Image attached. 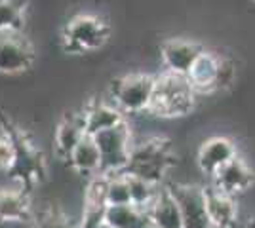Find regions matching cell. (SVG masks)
I'll use <instances>...</instances> for the list:
<instances>
[{"label":"cell","instance_id":"cell-1","mask_svg":"<svg viewBox=\"0 0 255 228\" xmlns=\"http://www.w3.org/2000/svg\"><path fill=\"white\" fill-rule=\"evenodd\" d=\"M194 97H196V91L192 89L187 76L164 73L156 78L149 112L164 118L185 116L194 107Z\"/></svg>","mask_w":255,"mask_h":228},{"label":"cell","instance_id":"cell-2","mask_svg":"<svg viewBox=\"0 0 255 228\" xmlns=\"http://www.w3.org/2000/svg\"><path fill=\"white\" fill-rule=\"evenodd\" d=\"M171 163H173V154H171L170 143L156 137V139L133 145L129 163H128L124 173L147 179L160 186L166 171L171 167Z\"/></svg>","mask_w":255,"mask_h":228},{"label":"cell","instance_id":"cell-3","mask_svg":"<svg viewBox=\"0 0 255 228\" xmlns=\"http://www.w3.org/2000/svg\"><path fill=\"white\" fill-rule=\"evenodd\" d=\"M97 149L101 154V175L124 173L131 156V130L129 124L122 122L111 130H105L94 135Z\"/></svg>","mask_w":255,"mask_h":228},{"label":"cell","instance_id":"cell-4","mask_svg":"<svg viewBox=\"0 0 255 228\" xmlns=\"http://www.w3.org/2000/svg\"><path fill=\"white\" fill-rule=\"evenodd\" d=\"M156 78L145 73H131L113 84V103L124 114H139L150 109Z\"/></svg>","mask_w":255,"mask_h":228},{"label":"cell","instance_id":"cell-5","mask_svg":"<svg viewBox=\"0 0 255 228\" xmlns=\"http://www.w3.org/2000/svg\"><path fill=\"white\" fill-rule=\"evenodd\" d=\"M109 38V25L105 19L82 13L67 23L63 31V48L69 54H86L99 50Z\"/></svg>","mask_w":255,"mask_h":228},{"label":"cell","instance_id":"cell-6","mask_svg":"<svg viewBox=\"0 0 255 228\" xmlns=\"http://www.w3.org/2000/svg\"><path fill=\"white\" fill-rule=\"evenodd\" d=\"M175 194L183 215V228H212L206 211L204 186L196 185H173L170 186Z\"/></svg>","mask_w":255,"mask_h":228},{"label":"cell","instance_id":"cell-7","mask_svg":"<svg viewBox=\"0 0 255 228\" xmlns=\"http://www.w3.org/2000/svg\"><path fill=\"white\" fill-rule=\"evenodd\" d=\"M202 54L204 48L200 44L192 42V40H183V38H170L160 48V57L168 69V73L179 76H189L191 69Z\"/></svg>","mask_w":255,"mask_h":228},{"label":"cell","instance_id":"cell-8","mask_svg":"<svg viewBox=\"0 0 255 228\" xmlns=\"http://www.w3.org/2000/svg\"><path fill=\"white\" fill-rule=\"evenodd\" d=\"M34 61V50L17 34H0V73L19 75L29 71Z\"/></svg>","mask_w":255,"mask_h":228},{"label":"cell","instance_id":"cell-9","mask_svg":"<svg viewBox=\"0 0 255 228\" xmlns=\"http://www.w3.org/2000/svg\"><path fill=\"white\" fill-rule=\"evenodd\" d=\"M206 211L212 223V228H234L238 221V204L236 196L225 192L215 185L204 186Z\"/></svg>","mask_w":255,"mask_h":228},{"label":"cell","instance_id":"cell-10","mask_svg":"<svg viewBox=\"0 0 255 228\" xmlns=\"http://www.w3.org/2000/svg\"><path fill=\"white\" fill-rule=\"evenodd\" d=\"M107 209H109V204H107V177L99 173L88 185V190L84 194L82 221H80L78 228H101L105 225Z\"/></svg>","mask_w":255,"mask_h":228},{"label":"cell","instance_id":"cell-11","mask_svg":"<svg viewBox=\"0 0 255 228\" xmlns=\"http://www.w3.org/2000/svg\"><path fill=\"white\" fill-rule=\"evenodd\" d=\"M238 156L236 145L227 137H212L198 149V167L208 177H213L221 167Z\"/></svg>","mask_w":255,"mask_h":228},{"label":"cell","instance_id":"cell-12","mask_svg":"<svg viewBox=\"0 0 255 228\" xmlns=\"http://www.w3.org/2000/svg\"><path fill=\"white\" fill-rule=\"evenodd\" d=\"M255 183V173L254 169L242 160L240 156H236L234 160L221 167L217 173L212 177V185L221 188L229 194H242L246 190H250Z\"/></svg>","mask_w":255,"mask_h":228},{"label":"cell","instance_id":"cell-13","mask_svg":"<svg viewBox=\"0 0 255 228\" xmlns=\"http://www.w3.org/2000/svg\"><path fill=\"white\" fill-rule=\"evenodd\" d=\"M88 135L86 131V116L82 114H76L71 112L67 114L59 124H57V130L53 135V149L55 154L61 158V160H69L73 151L76 149V145L84 139Z\"/></svg>","mask_w":255,"mask_h":228},{"label":"cell","instance_id":"cell-14","mask_svg":"<svg viewBox=\"0 0 255 228\" xmlns=\"http://www.w3.org/2000/svg\"><path fill=\"white\" fill-rule=\"evenodd\" d=\"M150 225L156 228H183V215L175 194L171 188H160L156 200L149 207Z\"/></svg>","mask_w":255,"mask_h":228},{"label":"cell","instance_id":"cell-15","mask_svg":"<svg viewBox=\"0 0 255 228\" xmlns=\"http://www.w3.org/2000/svg\"><path fill=\"white\" fill-rule=\"evenodd\" d=\"M84 116H86V131H88V135H97L101 131L111 130V128H115L118 124L126 122L124 112L118 109L115 103H107V101L92 103L84 110Z\"/></svg>","mask_w":255,"mask_h":228},{"label":"cell","instance_id":"cell-16","mask_svg":"<svg viewBox=\"0 0 255 228\" xmlns=\"http://www.w3.org/2000/svg\"><path fill=\"white\" fill-rule=\"evenodd\" d=\"M217 67H219V55L206 52L198 57V61L189 73V82L196 93H210L215 91V80H217Z\"/></svg>","mask_w":255,"mask_h":228},{"label":"cell","instance_id":"cell-17","mask_svg":"<svg viewBox=\"0 0 255 228\" xmlns=\"http://www.w3.org/2000/svg\"><path fill=\"white\" fill-rule=\"evenodd\" d=\"M69 163L80 175H99L101 173V154L97 149L94 135H86L82 141L76 145Z\"/></svg>","mask_w":255,"mask_h":228},{"label":"cell","instance_id":"cell-18","mask_svg":"<svg viewBox=\"0 0 255 228\" xmlns=\"http://www.w3.org/2000/svg\"><path fill=\"white\" fill-rule=\"evenodd\" d=\"M105 225L111 228H147L150 225V219L145 209L133 206V204L109 206Z\"/></svg>","mask_w":255,"mask_h":228},{"label":"cell","instance_id":"cell-19","mask_svg":"<svg viewBox=\"0 0 255 228\" xmlns=\"http://www.w3.org/2000/svg\"><path fill=\"white\" fill-rule=\"evenodd\" d=\"M31 206L19 190H0V221H27Z\"/></svg>","mask_w":255,"mask_h":228},{"label":"cell","instance_id":"cell-20","mask_svg":"<svg viewBox=\"0 0 255 228\" xmlns=\"http://www.w3.org/2000/svg\"><path fill=\"white\" fill-rule=\"evenodd\" d=\"M25 0H6L0 4V34H13L23 27Z\"/></svg>","mask_w":255,"mask_h":228},{"label":"cell","instance_id":"cell-21","mask_svg":"<svg viewBox=\"0 0 255 228\" xmlns=\"http://www.w3.org/2000/svg\"><path fill=\"white\" fill-rule=\"evenodd\" d=\"M128 183H129V194H131V204L141 207L145 211H149V207L152 206V202L156 200V196L160 192V186L150 183L147 179H141L135 175H128Z\"/></svg>","mask_w":255,"mask_h":228},{"label":"cell","instance_id":"cell-22","mask_svg":"<svg viewBox=\"0 0 255 228\" xmlns=\"http://www.w3.org/2000/svg\"><path fill=\"white\" fill-rule=\"evenodd\" d=\"M107 177V204L109 206H128L131 204L129 183L126 173L105 175Z\"/></svg>","mask_w":255,"mask_h":228},{"label":"cell","instance_id":"cell-23","mask_svg":"<svg viewBox=\"0 0 255 228\" xmlns=\"http://www.w3.org/2000/svg\"><path fill=\"white\" fill-rule=\"evenodd\" d=\"M236 80V65L233 59L219 55V67H217V80H215V91L229 89Z\"/></svg>","mask_w":255,"mask_h":228},{"label":"cell","instance_id":"cell-24","mask_svg":"<svg viewBox=\"0 0 255 228\" xmlns=\"http://www.w3.org/2000/svg\"><path fill=\"white\" fill-rule=\"evenodd\" d=\"M15 165H17V145L8 137H2L0 139V169L10 171Z\"/></svg>","mask_w":255,"mask_h":228},{"label":"cell","instance_id":"cell-25","mask_svg":"<svg viewBox=\"0 0 255 228\" xmlns=\"http://www.w3.org/2000/svg\"><path fill=\"white\" fill-rule=\"evenodd\" d=\"M32 228H75L71 221L59 211H44L40 217H36Z\"/></svg>","mask_w":255,"mask_h":228},{"label":"cell","instance_id":"cell-26","mask_svg":"<svg viewBox=\"0 0 255 228\" xmlns=\"http://www.w3.org/2000/svg\"><path fill=\"white\" fill-rule=\"evenodd\" d=\"M248 228H255V217L250 219V223H248Z\"/></svg>","mask_w":255,"mask_h":228},{"label":"cell","instance_id":"cell-27","mask_svg":"<svg viewBox=\"0 0 255 228\" xmlns=\"http://www.w3.org/2000/svg\"><path fill=\"white\" fill-rule=\"evenodd\" d=\"M147 228H156V227H152V225H149V227H147Z\"/></svg>","mask_w":255,"mask_h":228},{"label":"cell","instance_id":"cell-28","mask_svg":"<svg viewBox=\"0 0 255 228\" xmlns=\"http://www.w3.org/2000/svg\"><path fill=\"white\" fill-rule=\"evenodd\" d=\"M101 228H111V227H107V225H103V227H101Z\"/></svg>","mask_w":255,"mask_h":228},{"label":"cell","instance_id":"cell-29","mask_svg":"<svg viewBox=\"0 0 255 228\" xmlns=\"http://www.w3.org/2000/svg\"><path fill=\"white\" fill-rule=\"evenodd\" d=\"M2 2H6V0H0V4H2Z\"/></svg>","mask_w":255,"mask_h":228}]
</instances>
